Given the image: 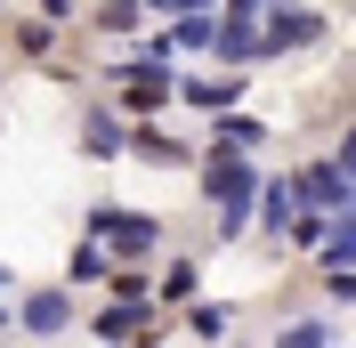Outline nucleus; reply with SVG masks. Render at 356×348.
I'll return each mask as SVG.
<instances>
[{"label":"nucleus","mask_w":356,"mask_h":348,"mask_svg":"<svg viewBox=\"0 0 356 348\" xmlns=\"http://www.w3.org/2000/svg\"><path fill=\"white\" fill-rule=\"evenodd\" d=\"M211 33H219V24H211V17H178L170 49H211Z\"/></svg>","instance_id":"11"},{"label":"nucleus","mask_w":356,"mask_h":348,"mask_svg":"<svg viewBox=\"0 0 356 348\" xmlns=\"http://www.w3.org/2000/svg\"><path fill=\"white\" fill-rule=\"evenodd\" d=\"M65 324H73V300H65V292H33V300H24V332H33V340H57Z\"/></svg>","instance_id":"5"},{"label":"nucleus","mask_w":356,"mask_h":348,"mask_svg":"<svg viewBox=\"0 0 356 348\" xmlns=\"http://www.w3.org/2000/svg\"><path fill=\"white\" fill-rule=\"evenodd\" d=\"M162 300H170V308H178V300H195V260H178L170 276H162Z\"/></svg>","instance_id":"13"},{"label":"nucleus","mask_w":356,"mask_h":348,"mask_svg":"<svg viewBox=\"0 0 356 348\" xmlns=\"http://www.w3.org/2000/svg\"><path fill=\"white\" fill-rule=\"evenodd\" d=\"M291 203H324V211H340V203H348V154L308 162V171L291 178Z\"/></svg>","instance_id":"3"},{"label":"nucleus","mask_w":356,"mask_h":348,"mask_svg":"<svg viewBox=\"0 0 356 348\" xmlns=\"http://www.w3.org/2000/svg\"><path fill=\"white\" fill-rule=\"evenodd\" d=\"M316 41H324V17H316V8H275V17H267V33H259V57L316 49Z\"/></svg>","instance_id":"4"},{"label":"nucleus","mask_w":356,"mask_h":348,"mask_svg":"<svg viewBox=\"0 0 356 348\" xmlns=\"http://www.w3.org/2000/svg\"><path fill=\"white\" fill-rule=\"evenodd\" d=\"M138 24V0H106V8H97V33H130Z\"/></svg>","instance_id":"12"},{"label":"nucleus","mask_w":356,"mask_h":348,"mask_svg":"<svg viewBox=\"0 0 356 348\" xmlns=\"http://www.w3.org/2000/svg\"><path fill=\"white\" fill-rule=\"evenodd\" d=\"M89 235L106 243V251H130V260H138V251L162 243V219L154 211H122V203H97V211H89Z\"/></svg>","instance_id":"2"},{"label":"nucleus","mask_w":356,"mask_h":348,"mask_svg":"<svg viewBox=\"0 0 356 348\" xmlns=\"http://www.w3.org/2000/svg\"><path fill=\"white\" fill-rule=\"evenodd\" d=\"M106 260H113V251H106L97 235H89L81 251H73V276H81V283H97V276H106Z\"/></svg>","instance_id":"9"},{"label":"nucleus","mask_w":356,"mask_h":348,"mask_svg":"<svg viewBox=\"0 0 356 348\" xmlns=\"http://www.w3.org/2000/svg\"><path fill=\"white\" fill-rule=\"evenodd\" d=\"M81 154L89 162H113V154H122V122H113V113H81Z\"/></svg>","instance_id":"6"},{"label":"nucleus","mask_w":356,"mask_h":348,"mask_svg":"<svg viewBox=\"0 0 356 348\" xmlns=\"http://www.w3.org/2000/svg\"><path fill=\"white\" fill-rule=\"evenodd\" d=\"M97 348H122V340H97Z\"/></svg>","instance_id":"14"},{"label":"nucleus","mask_w":356,"mask_h":348,"mask_svg":"<svg viewBox=\"0 0 356 348\" xmlns=\"http://www.w3.org/2000/svg\"><path fill=\"white\" fill-rule=\"evenodd\" d=\"M186 97H195V106H211V113H219L227 97H243V81H186Z\"/></svg>","instance_id":"10"},{"label":"nucleus","mask_w":356,"mask_h":348,"mask_svg":"<svg viewBox=\"0 0 356 348\" xmlns=\"http://www.w3.org/2000/svg\"><path fill=\"white\" fill-rule=\"evenodd\" d=\"M275 348H332V324H316V316H308V324H284Z\"/></svg>","instance_id":"8"},{"label":"nucleus","mask_w":356,"mask_h":348,"mask_svg":"<svg viewBox=\"0 0 356 348\" xmlns=\"http://www.w3.org/2000/svg\"><path fill=\"white\" fill-rule=\"evenodd\" d=\"M251 178H259V171H251L235 146H219L211 162H202V195L219 203V243H235L251 227Z\"/></svg>","instance_id":"1"},{"label":"nucleus","mask_w":356,"mask_h":348,"mask_svg":"<svg viewBox=\"0 0 356 348\" xmlns=\"http://www.w3.org/2000/svg\"><path fill=\"white\" fill-rule=\"evenodd\" d=\"M219 146L251 154V146H259V122H243V113H219Z\"/></svg>","instance_id":"7"}]
</instances>
